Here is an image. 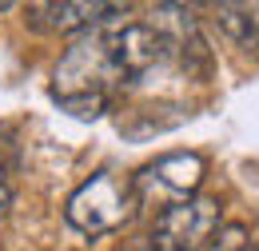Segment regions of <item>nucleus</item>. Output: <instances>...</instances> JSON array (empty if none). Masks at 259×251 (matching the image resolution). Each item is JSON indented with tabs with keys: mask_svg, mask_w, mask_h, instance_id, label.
<instances>
[{
	"mask_svg": "<svg viewBox=\"0 0 259 251\" xmlns=\"http://www.w3.org/2000/svg\"><path fill=\"white\" fill-rule=\"evenodd\" d=\"M167 56L160 36L144 20H116L76 36L56 60L52 72V96L72 116H100L108 108L112 92L136 84Z\"/></svg>",
	"mask_w": 259,
	"mask_h": 251,
	"instance_id": "nucleus-1",
	"label": "nucleus"
},
{
	"mask_svg": "<svg viewBox=\"0 0 259 251\" xmlns=\"http://www.w3.org/2000/svg\"><path fill=\"white\" fill-rule=\"evenodd\" d=\"M136 212H140V199L132 188V176H120V172H96L64 203V220L80 235H112Z\"/></svg>",
	"mask_w": 259,
	"mask_h": 251,
	"instance_id": "nucleus-2",
	"label": "nucleus"
},
{
	"mask_svg": "<svg viewBox=\"0 0 259 251\" xmlns=\"http://www.w3.org/2000/svg\"><path fill=\"white\" fill-rule=\"evenodd\" d=\"M207 176V159L199 152H167L156 163H148L144 172L132 176V188H136V199L140 207H171V203H184L199 195V184Z\"/></svg>",
	"mask_w": 259,
	"mask_h": 251,
	"instance_id": "nucleus-3",
	"label": "nucleus"
},
{
	"mask_svg": "<svg viewBox=\"0 0 259 251\" xmlns=\"http://www.w3.org/2000/svg\"><path fill=\"white\" fill-rule=\"evenodd\" d=\"M220 227H224L220 199L215 195H192V199L171 203L156 216L152 251H203Z\"/></svg>",
	"mask_w": 259,
	"mask_h": 251,
	"instance_id": "nucleus-4",
	"label": "nucleus"
},
{
	"mask_svg": "<svg viewBox=\"0 0 259 251\" xmlns=\"http://www.w3.org/2000/svg\"><path fill=\"white\" fill-rule=\"evenodd\" d=\"M128 16L124 4H100V0H48L28 8V24L40 32H92L104 24H116Z\"/></svg>",
	"mask_w": 259,
	"mask_h": 251,
	"instance_id": "nucleus-5",
	"label": "nucleus"
},
{
	"mask_svg": "<svg viewBox=\"0 0 259 251\" xmlns=\"http://www.w3.org/2000/svg\"><path fill=\"white\" fill-rule=\"evenodd\" d=\"M215 24L243 52H259V0L255 4H215Z\"/></svg>",
	"mask_w": 259,
	"mask_h": 251,
	"instance_id": "nucleus-6",
	"label": "nucleus"
},
{
	"mask_svg": "<svg viewBox=\"0 0 259 251\" xmlns=\"http://www.w3.org/2000/svg\"><path fill=\"white\" fill-rule=\"evenodd\" d=\"M207 247H211V251H243V247H251V243H247V227L227 223V227H220V231L211 235Z\"/></svg>",
	"mask_w": 259,
	"mask_h": 251,
	"instance_id": "nucleus-7",
	"label": "nucleus"
},
{
	"mask_svg": "<svg viewBox=\"0 0 259 251\" xmlns=\"http://www.w3.org/2000/svg\"><path fill=\"white\" fill-rule=\"evenodd\" d=\"M12 207V172H8V163L0 156V216Z\"/></svg>",
	"mask_w": 259,
	"mask_h": 251,
	"instance_id": "nucleus-8",
	"label": "nucleus"
},
{
	"mask_svg": "<svg viewBox=\"0 0 259 251\" xmlns=\"http://www.w3.org/2000/svg\"><path fill=\"white\" fill-rule=\"evenodd\" d=\"M243 251H255V247H243Z\"/></svg>",
	"mask_w": 259,
	"mask_h": 251,
	"instance_id": "nucleus-9",
	"label": "nucleus"
}]
</instances>
